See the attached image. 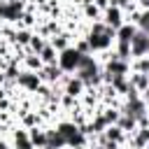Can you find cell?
I'll return each instance as SVG.
<instances>
[{
  "label": "cell",
  "instance_id": "1",
  "mask_svg": "<svg viewBox=\"0 0 149 149\" xmlns=\"http://www.w3.org/2000/svg\"><path fill=\"white\" fill-rule=\"evenodd\" d=\"M79 61H81V54H79L74 47H68V49L58 51V61H56V65H58L65 74H74L77 68H79Z\"/></svg>",
  "mask_w": 149,
  "mask_h": 149
},
{
  "label": "cell",
  "instance_id": "2",
  "mask_svg": "<svg viewBox=\"0 0 149 149\" xmlns=\"http://www.w3.org/2000/svg\"><path fill=\"white\" fill-rule=\"evenodd\" d=\"M144 56H149V35L142 33V30L137 28L135 37L130 40V61H135V58H144Z\"/></svg>",
  "mask_w": 149,
  "mask_h": 149
},
{
  "label": "cell",
  "instance_id": "3",
  "mask_svg": "<svg viewBox=\"0 0 149 149\" xmlns=\"http://www.w3.org/2000/svg\"><path fill=\"white\" fill-rule=\"evenodd\" d=\"M16 86H19V88H23V91H28V93H37V88L42 86V81H40L37 72L21 70V72H19V77H16Z\"/></svg>",
  "mask_w": 149,
  "mask_h": 149
},
{
  "label": "cell",
  "instance_id": "4",
  "mask_svg": "<svg viewBox=\"0 0 149 149\" xmlns=\"http://www.w3.org/2000/svg\"><path fill=\"white\" fill-rule=\"evenodd\" d=\"M105 26H109V28H121L123 23H126V16H123V9H119V7H114V5H109L105 12H102V19H100Z\"/></svg>",
  "mask_w": 149,
  "mask_h": 149
},
{
  "label": "cell",
  "instance_id": "5",
  "mask_svg": "<svg viewBox=\"0 0 149 149\" xmlns=\"http://www.w3.org/2000/svg\"><path fill=\"white\" fill-rule=\"evenodd\" d=\"M65 72L58 68V65H42V70L37 72V77H40V81L42 84H47V86H56L58 81H61V77H63Z\"/></svg>",
  "mask_w": 149,
  "mask_h": 149
},
{
  "label": "cell",
  "instance_id": "6",
  "mask_svg": "<svg viewBox=\"0 0 149 149\" xmlns=\"http://www.w3.org/2000/svg\"><path fill=\"white\" fill-rule=\"evenodd\" d=\"M49 44H51L56 51H63V49L72 47V33H68V30H61L58 35H51V37H49Z\"/></svg>",
  "mask_w": 149,
  "mask_h": 149
},
{
  "label": "cell",
  "instance_id": "7",
  "mask_svg": "<svg viewBox=\"0 0 149 149\" xmlns=\"http://www.w3.org/2000/svg\"><path fill=\"white\" fill-rule=\"evenodd\" d=\"M128 81H130V86H133L140 95L149 88V74H147V72H130V74H128Z\"/></svg>",
  "mask_w": 149,
  "mask_h": 149
},
{
  "label": "cell",
  "instance_id": "8",
  "mask_svg": "<svg viewBox=\"0 0 149 149\" xmlns=\"http://www.w3.org/2000/svg\"><path fill=\"white\" fill-rule=\"evenodd\" d=\"M28 137H30V142H33V147H35V149L47 147V128H42V126L28 128Z\"/></svg>",
  "mask_w": 149,
  "mask_h": 149
},
{
  "label": "cell",
  "instance_id": "9",
  "mask_svg": "<svg viewBox=\"0 0 149 149\" xmlns=\"http://www.w3.org/2000/svg\"><path fill=\"white\" fill-rule=\"evenodd\" d=\"M135 33H137V26H133V23H123L121 28H116V40H114V42L130 44V40L135 37Z\"/></svg>",
  "mask_w": 149,
  "mask_h": 149
},
{
  "label": "cell",
  "instance_id": "10",
  "mask_svg": "<svg viewBox=\"0 0 149 149\" xmlns=\"http://www.w3.org/2000/svg\"><path fill=\"white\" fill-rule=\"evenodd\" d=\"M56 130H58V133L65 137V142H70V140H72V137L79 133V126H74L70 119H65V121H58V123H56Z\"/></svg>",
  "mask_w": 149,
  "mask_h": 149
},
{
  "label": "cell",
  "instance_id": "11",
  "mask_svg": "<svg viewBox=\"0 0 149 149\" xmlns=\"http://www.w3.org/2000/svg\"><path fill=\"white\" fill-rule=\"evenodd\" d=\"M42 65H44V63L40 61L37 54H26L23 61H21V70H30V72H40Z\"/></svg>",
  "mask_w": 149,
  "mask_h": 149
},
{
  "label": "cell",
  "instance_id": "12",
  "mask_svg": "<svg viewBox=\"0 0 149 149\" xmlns=\"http://www.w3.org/2000/svg\"><path fill=\"white\" fill-rule=\"evenodd\" d=\"M47 37H42L40 33H33V37H30V42H28V47H26V54H40L44 47H47Z\"/></svg>",
  "mask_w": 149,
  "mask_h": 149
},
{
  "label": "cell",
  "instance_id": "13",
  "mask_svg": "<svg viewBox=\"0 0 149 149\" xmlns=\"http://www.w3.org/2000/svg\"><path fill=\"white\" fill-rule=\"evenodd\" d=\"M116 126H119L126 135H133V133L137 130V119H135V116H130V114H121V119L116 121Z\"/></svg>",
  "mask_w": 149,
  "mask_h": 149
},
{
  "label": "cell",
  "instance_id": "14",
  "mask_svg": "<svg viewBox=\"0 0 149 149\" xmlns=\"http://www.w3.org/2000/svg\"><path fill=\"white\" fill-rule=\"evenodd\" d=\"M102 135H105V140H112V142H119V144H126V137H128L119 126H107Z\"/></svg>",
  "mask_w": 149,
  "mask_h": 149
},
{
  "label": "cell",
  "instance_id": "15",
  "mask_svg": "<svg viewBox=\"0 0 149 149\" xmlns=\"http://www.w3.org/2000/svg\"><path fill=\"white\" fill-rule=\"evenodd\" d=\"M37 56H40V61H42L44 65H56V61H58V51H56L49 42H47V47H44Z\"/></svg>",
  "mask_w": 149,
  "mask_h": 149
},
{
  "label": "cell",
  "instance_id": "16",
  "mask_svg": "<svg viewBox=\"0 0 149 149\" xmlns=\"http://www.w3.org/2000/svg\"><path fill=\"white\" fill-rule=\"evenodd\" d=\"M109 86H112V88L116 91V95H121V98L130 91V81H128V77H112Z\"/></svg>",
  "mask_w": 149,
  "mask_h": 149
},
{
  "label": "cell",
  "instance_id": "17",
  "mask_svg": "<svg viewBox=\"0 0 149 149\" xmlns=\"http://www.w3.org/2000/svg\"><path fill=\"white\" fill-rule=\"evenodd\" d=\"M35 126H42V119H40V114H37V109L35 112H26L23 116H21V128H35Z\"/></svg>",
  "mask_w": 149,
  "mask_h": 149
},
{
  "label": "cell",
  "instance_id": "18",
  "mask_svg": "<svg viewBox=\"0 0 149 149\" xmlns=\"http://www.w3.org/2000/svg\"><path fill=\"white\" fill-rule=\"evenodd\" d=\"M33 33H35V30H30V28H16L14 44H19V47H28V42H30V37H33Z\"/></svg>",
  "mask_w": 149,
  "mask_h": 149
},
{
  "label": "cell",
  "instance_id": "19",
  "mask_svg": "<svg viewBox=\"0 0 149 149\" xmlns=\"http://www.w3.org/2000/svg\"><path fill=\"white\" fill-rule=\"evenodd\" d=\"M81 9H84V16H86V19L91 21V23H93V21H100V19H102V12H100V9H98V7L93 5V2H86V5H81Z\"/></svg>",
  "mask_w": 149,
  "mask_h": 149
},
{
  "label": "cell",
  "instance_id": "20",
  "mask_svg": "<svg viewBox=\"0 0 149 149\" xmlns=\"http://www.w3.org/2000/svg\"><path fill=\"white\" fill-rule=\"evenodd\" d=\"M114 54H116V58H121V61H130V44L114 42Z\"/></svg>",
  "mask_w": 149,
  "mask_h": 149
},
{
  "label": "cell",
  "instance_id": "21",
  "mask_svg": "<svg viewBox=\"0 0 149 149\" xmlns=\"http://www.w3.org/2000/svg\"><path fill=\"white\" fill-rule=\"evenodd\" d=\"M72 47H74V49H77V51H79L81 56H88V54H91V47H88V42H86V37H77Z\"/></svg>",
  "mask_w": 149,
  "mask_h": 149
},
{
  "label": "cell",
  "instance_id": "22",
  "mask_svg": "<svg viewBox=\"0 0 149 149\" xmlns=\"http://www.w3.org/2000/svg\"><path fill=\"white\" fill-rule=\"evenodd\" d=\"M77 102H79L77 98H72V95H65V93H63V95H61V100H58V105H61L63 109H74V107H77Z\"/></svg>",
  "mask_w": 149,
  "mask_h": 149
},
{
  "label": "cell",
  "instance_id": "23",
  "mask_svg": "<svg viewBox=\"0 0 149 149\" xmlns=\"http://www.w3.org/2000/svg\"><path fill=\"white\" fill-rule=\"evenodd\" d=\"M137 28H140L142 33H147V35H149V9H142L140 21H137Z\"/></svg>",
  "mask_w": 149,
  "mask_h": 149
},
{
  "label": "cell",
  "instance_id": "24",
  "mask_svg": "<svg viewBox=\"0 0 149 149\" xmlns=\"http://www.w3.org/2000/svg\"><path fill=\"white\" fill-rule=\"evenodd\" d=\"M91 2H93V5H95L100 12H105V9L109 7V0H91Z\"/></svg>",
  "mask_w": 149,
  "mask_h": 149
},
{
  "label": "cell",
  "instance_id": "25",
  "mask_svg": "<svg viewBox=\"0 0 149 149\" xmlns=\"http://www.w3.org/2000/svg\"><path fill=\"white\" fill-rule=\"evenodd\" d=\"M135 5H137L140 9H149V0H135Z\"/></svg>",
  "mask_w": 149,
  "mask_h": 149
},
{
  "label": "cell",
  "instance_id": "26",
  "mask_svg": "<svg viewBox=\"0 0 149 149\" xmlns=\"http://www.w3.org/2000/svg\"><path fill=\"white\" fill-rule=\"evenodd\" d=\"M0 149H12V147H9V142H7V140H0Z\"/></svg>",
  "mask_w": 149,
  "mask_h": 149
},
{
  "label": "cell",
  "instance_id": "27",
  "mask_svg": "<svg viewBox=\"0 0 149 149\" xmlns=\"http://www.w3.org/2000/svg\"><path fill=\"white\" fill-rule=\"evenodd\" d=\"M142 100H144V102H147V107H149V88L142 93Z\"/></svg>",
  "mask_w": 149,
  "mask_h": 149
},
{
  "label": "cell",
  "instance_id": "28",
  "mask_svg": "<svg viewBox=\"0 0 149 149\" xmlns=\"http://www.w3.org/2000/svg\"><path fill=\"white\" fill-rule=\"evenodd\" d=\"M2 84H5V74H2V70H0V88H2Z\"/></svg>",
  "mask_w": 149,
  "mask_h": 149
},
{
  "label": "cell",
  "instance_id": "29",
  "mask_svg": "<svg viewBox=\"0 0 149 149\" xmlns=\"http://www.w3.org/2000/svg\"><path fill=\"white\" fill-rule=\"evenodd\" d=\"M144 65H147V72H149V56H144Z\"/></svg>",
  "mask_w": 149,
  "mask_h": 149
},
{
  "label": "cell",
  "instance_id": "30",
  "mask_svg": "<svg viewBox=\"0 0 149 149\" xmlns=\"http://www.w3.org/2000/svg\"><path fill=\"white\" fill-rule=\"evenodd\" d=\"M33 2H40V5H44V0H33Z\"/></svg>",
  "mask_w": 149,
  "mask_h": 149
},
{
  "label": "cell",
  "instance_id": "31",
  "mask_svg": "<svg viewBox=\"0 0 149 149\" xmlns=\"http://www.w3.org/2000/svg\"><path fill=\"white\" fill-rule=\"evenodd\" d=\"M42 149H54V147H49V144H47V147H42Z\"/></svg>",
  "mask_w": 149,
  "mask_h": 149
},
{
  "label": "cell",
  "instance_id": "32",
  "mask_svg": "<svg viewBox=\"0 0 149 149\" xmlns=\"http://www.w3.org/2000/svg\"><path fill=\"white\" fill-rule=\"evenodd\" d=\"M144 149H149V144H147V147H144Z\"/></svg>",
  "mask_w": 149,
  "mask_h": 149
},
{
  "label": "cell",
  "instance_id": "33",
  "mask_svg": "<svg viewBox=\"0 0 149 149\" xmlns=\"http://www.w3.org/2000/svg\"><path fill=\"white\" fill-rule=\"evenodd\" d=\"M0 40H2V35H0Z\"/></svg>",
  "mask_w": 149,
  "mask_h": 149
}]
</instances>
